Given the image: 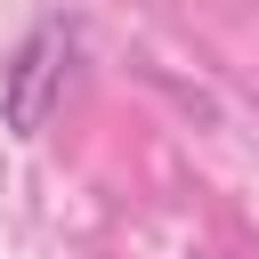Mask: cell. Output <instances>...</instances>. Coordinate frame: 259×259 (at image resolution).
Segmentation results:
<instances>
[{"mask_svg":"<svg viewBox=\"0 0 259 259\" xmlns=\"http://www.w3.org/2000/svg\"><path fill=\"white\" fill-rule=\"evenodd\" d=\"M65 73H73V24L40 16L16 40V57L0 65V121H8V138H40L49 130V113L65 97Z\"/></svg>","mask_w":259,"mask_h":259,"instance_id":"obj_1","label":"cell"}]
</instances>
